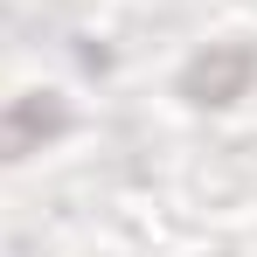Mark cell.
<instances>
[{
  "mask_svg": "<svg viewBox=\"0 0 257 257\" xmlns=\"http://www.w3.org/2000/svg\"><path fill=\"white\" fill-rule=\"evenodd\" d=\"M243 77H250V49H229V56H215V63H195V70H188V90H215V104H222Z\"/></svg>",
  "mask_w": 257,
  "mask_h": 257,
  "instance_id": "obj_1",
  "label": "cell"
}]
</instances>
